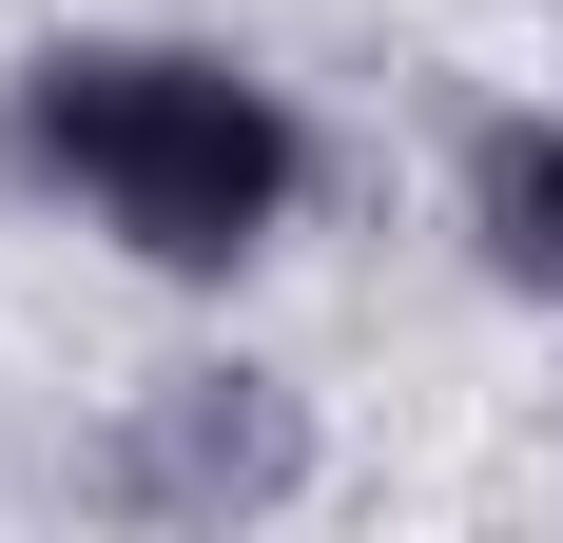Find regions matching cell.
Segmentation results:
<instances>
[{
  "mask_svg": "<svg viewBox=\"0 0 563 543\" xmlns=\"http://www.w3.org/2000/svg\"><path fill=\"white\" fill-rule=\"evenodd\" d=\"M20 175L78 195L136 272H253L311 195V117L214 40H58L20 58Z\"/></svg>",
  "mask_w": 563,
  "mask_h": 543,
  "instance_id": "cell-1",
  "label": "cell"
},
{
  "mask_svg": "<svg viewBox=\"0 0 563 543\" xmlns=\"http://www.w3.org/2000/svg\"><path fill=\"white\" fill-rule=\"evenodd\" d=\"M466 214H486V253H506L525 291H563V117H506V136L466 156Z\"/></svg>",
  "mask_w": 563,
  "mask_h": 543,
  "instance_id": "cell-3",
  "label": "cell"
},
{
  "mask_svg": "<svg viewBox=\"0 0 563 543\" xmlns=\"http://www.w3.org/2000/svg\"><path fill=\"white\" fill-rule=\"evenodd\" d=\"M291 466H311V428H291V388H253V369H175L156 408H136V446H117L136 505H273Z\"/></svg>",
  "mask_w": 563,
  "mask_h": 543,
  "instance_id": "cell-2",
  "label": "cell"
}]
</instances>
